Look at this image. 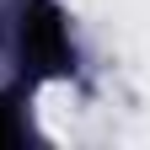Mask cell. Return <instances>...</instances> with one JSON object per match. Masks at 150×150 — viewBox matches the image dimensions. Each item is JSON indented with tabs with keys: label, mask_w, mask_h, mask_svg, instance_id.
<instances>
[{
	"label": "cell",
	"mask_w": 150,
	"mask_h": 150,
	"mask_svg": "<svg viewBox=\"0 0 150 150\" xmlns=\"http://www.w3.org/2000/svg\"><path fill=\"white\" fill-rule=\"evenodd\" d=\"M22 59L32 64V75H70L75 64V48H70V27H64V11L54 0H32L22 11Z\"/></svg>",
	"instance_id": "6da1fadb"
},
{
	"label": "cell",
	"mask_w": 150,
	"mask_h": 150,
	"mask_svg": "<svg viewBox=\"0 0 150 150\" xmlns=\"http://www.w3.org/2000/svg\"><path fill=\"white\" fill-rule=\"evenodd\" d=\"M22 139V123H16V107L0 97V145H16Z\"/></svg>",
	"instance_id": "7a4b0ae2"
}]
</instances>
